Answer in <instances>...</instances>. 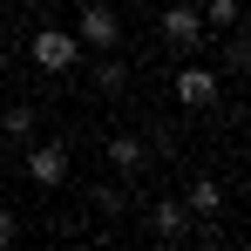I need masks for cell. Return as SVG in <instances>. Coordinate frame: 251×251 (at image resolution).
<instances>
[{
    "label": "cell",
    "mask_w": 251,
    "mask_h": 251,
    "mask_svg": "<svg viewBox=\"0 0 251 251\" xmlns=\"http://www.w3.org/2000/svg\"><path fill=\"white\" fill-rule=\"evenodd\" d=\"M27 54H34V68H41V75H68V68L82 61V41H75L68 27H34Z\"/></svg>",
    "instance_id": "6da1fadb"
},
{
    "label": "cell",
    "mask_w": 251,
    "mask_h": 251,
    "mask_svg": "<svg viewBox=\"0 0 251 251\" xmlns=\"http://www.w3.org/2000/svg\"><path fill=\"white\" fill-rule=\"evenodd\" d=\"M75 41H82V48H116V41H123V21H116V7H102V0H82V14H75Z\"/></svg>",
    "instance_id": "7a4b0ae2"
},
{
    "label": "cell",
    "mask_w": 251,
    "mask_h": 251,
    "mask_svg": "<svg viewBox=\"0 0 251 251\" xmlns=\"http://www.w3.org/2000/svg\"><path fill=\"white\" fill-rule=\"evenodd\" d=\"M27 176H34V190H61L68 183V150L61 143H34L27 150Z\"/></svg>",
    "instance_id": "3957f363"
},
{
    "label": "cell",
    "mask_w": 251,
    "mask_h": 251,
    "mask_svg": "<svg viewBox=\"0 0 251 251\" xmlns=\"http://www.w3.org/2000/svg\"><path fill=\"white\" fill-rule=\"evenodd\" d=\"M204 14H197V7H183V0H176V7H163V41L170 48H204Z\"/></svg>",
    "instance_id": "277c9868"
},
{
    "label": "cell",
    "mask_w": 251,
    "mask_h": 251,
    "mask_svg": "<svg viewBox=\"0 0 251 251\" xmlns=\"http://www.w3.org/2000/svg\"><path fill=\"white\" fill-rule=\"evenodd\" d=\"M176 102H183V109H210V102H217V68H204V61L176 68Z\"/></svg>",
    "instance_id": "5b68a950"
},
{
    "label": "cell",
    "mask_w": 251,
    "mask_h": 251,
    "mask_svg": "<svg viewBox=\"0 0 251 251\" xmlns=\"http://www.w3.org/2000/svg\"><path fill=\"white\" fill-rule=\"evenodd\" d=\"M190 224H197V217H190V204H183V197H170V204L150 210V231H156V238H190Z\"/></svg>",
    "instance_id": "8992f818"
},
{
    "label": "cell",
    "mask_w": 251,
    "mask_h": 251,
    "mask_svg": "<svg viewBox=\"0 0 251 251\" xmlns=\"http://www.w3.org/2000/svg\"><path fill=\"white\" fill-rule=\"evenodd\" d=\"M183 204H190V217H217V210H224V190H217V176H197Z\"/></svg>",
    "instance_id": "52a82bcc"
},
{
    "label": "cell",
    "mask_w": 251,
    "mask_h": 251,
    "mask_svg": "<svg viewBox=\"0 0 251 251\" xmlns=\"http://www.w3.org/2000/svg\"><path fill=\"white\" fill-rule=\"evenodd\" d=\"M109 163L123 170V176H129V170H143V136H109Z\"/></svg>",
    "instance_id": "ba28073f"
},
{
    "label": "cell",
    "mask_w": 251,
    "mask_h": 251,
    "mask_svg": "<svg viewBox=\"0 0 251 251\" xmlns=\"http://www.w3.org/2000/svg\"><path fill=\"white\" fill-rule=\"evenodd\" d=\"M238 14H245L238 0H210V7H204V27H217V34H231V27H238Z\"/></svg>",
    "instance_id": "9c48e42d"
},
{
    "label": "cell",
    "mask_w": 251,
    "mask_h": 251,
    "mask_svg": "<svg viewBox=\"0 0 251 251\" xmlns=\"http://www.w3.org/2000/svg\"><path fill=\"white\" fill-rule=\"evenodd\" d=\"M0 129H7V136H34V109H27V102H14V109L0 116Z\"/></svg>",
    "instance_id": "30bf717a"
},
{
    "label": "cell",
    "mask_w": 251,
    "mask_h": 251,
    "mask_svg": "<svg viewBox=\"0 0 251 251\" xmlns=\"http://www.w3.org/2000/svg\"><path fill=\"white\" fill-rule=\"evenodd\" d=\"M88 204L102 210V217H116V210H123V190H116V183H95V190H88Z\"/></svg>",
    "instance_id": "8fae6325"
},
{
    "label": "cell",
    "mask_w": 251,
    "mask_h": 251,
    "mask_svg": "<svg viewBox=\"0 0 251 251\" xmlns=\"http://www.w3.org/2000/svg\"><path fill=\"white\" fill-rule=\"evenodd\" d=\"M123 82H129V68H123V61H102V68H95V88H102V95H116Z\"/></svg>",
    "instance_id": "7c38bea8"
},
{
    "label": "cell",
    "mask_w": 251,
    "mask_h": 251,
    "mask_svg": "<svg viewBox=\"0 0 251 251\" xmlns=\"http://www.w3.org/2000/svg\"><path fill=\"white\" fill-rule=\"evenodd\" d=\"M224 68H238V75H251V41H224Z\"/></svg>",
    "instance_id": "4fadbf2b"
},
{
    "label": "cell",
    "mask_w": 251,
    "mask_h": 251,
    "mask_svg": "<svg viewBox=\"0 0 251 251\" xmlns=\"http://www.w3.org/2000/svg\"><path fill=\"white\" fill-rule=\"evenodd\" d=\"M14 238H21V224H14V210H7V204H0V251H7V245H14Z\"/></svg>",
    "instance_id": "5bb4252c"
},
{
    "label": "cell",
    "mask_w": 251,
    "mask_h": 251,
    "mask_svg": "<svg viewBox=\"0 0 251 251\" xmlns=\"http://www.w3.org/2000/svg\"><path fill=\"white\" fill-rule=\"evenodd\" d=\"M41 7H54V0H41Z\"/></svg>",
    "instance_id": "9a60e30c"
}]
</instances>
